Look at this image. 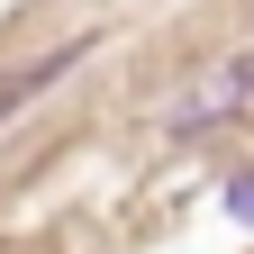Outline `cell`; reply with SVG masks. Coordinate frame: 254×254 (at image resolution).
<instances>
[{"label": "cell", "mask_w": 254, "mask_h": 254, "mask_svg": "<svg viewBox=\"0 0 254 254\" xmlns=\"http://www.w3.org/2000/svg\"><path fill=\"white\" fill-rule=\"evenodd\" d=\"M227 209H236V218H245V227H254V173H245V182L227 190Z\"/></svg>", "instance_id": "obj_2"}, {"label": "cell", "mask_w": 254, "mask_h": 254, "mask_svg": "<svg viewBox=\"0 0 254 254\" xmlns=\"http://www.w3.org/2000/svg\"><path fill=\"white\" fill-rule=\"evenodd\" d=\"M245 100H254V55H227L218 73H200V82H190L182 100H173V118H164V136H200V127H218V118H236Z\"/></svg>", "instance_id": "obj_1"}]
</instances>
